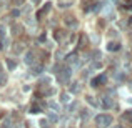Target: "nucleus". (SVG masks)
<instances>
[{"instance_id": "1", "label": "nucleus", "mask_w": 132, "mask_h": 128, "mask_svg": "<svg viewBox=\"0 0 132 128\" xmlns=\"http://www.w3.org/2000/svg\"><path fill=\"white\" fill-rule=\"evenodd\" d=\"M97 123H99V126L100 128H102V126H107V125H109V123H110V116L109 115H102V116H99V118H97Z\"/></svg>"}]
</instances>
